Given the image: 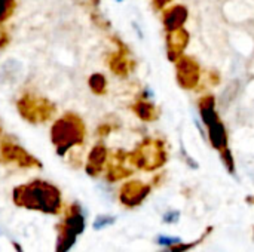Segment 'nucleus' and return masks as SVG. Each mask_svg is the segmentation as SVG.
<instances>
[{
    "mask_svg": "<svg viewBox=\"0 0 254 252\" xmlns=\"http://www.w3.org/2000/svg\"><path fill=\"white\" fill-rule=\"evenodd\" d=\"M195 245H198V242H190V244H177V245H174V247H171V250L167 252H186L189 251V250H192Z\"/></svg>",
    "mask_w": 254,
    "mask_h": 252,
    "instance_id": "obj_22",
    "label": "nucleus"
},
{
    "mask_svg": "<svg viewBox=\"0 0 254 252\" xmlns=\"http://www.w3.org/2000/svg\"><path fill=\"white\" fill-rule=\"evenodd\" d=\"M116 1H119V3H121V1H124V0H116Z\"/></svg>",
    "mask_w": 254,
    "mask_h": 252,
    "instance_id": "obj_27",
    "label": "nucleus"
},
{
    "mask_svg": "<svg viewBox=\"0 0 254 252\" xmlns=\"http://www.w3.org/2000/svg\"><path fill=\"white\" fill-rule=\"evenodd\" d=\"M76 241H77V235H76L73 230H70V229L64 227V230H63L61 236L58 238L57 251L55 252H68L71 248H73V247H74Z\"/></svg>",
    "mask_w": 254,
    "mask_h": 252,
    "instance_id": "obj_14",
    "label": "nucleus"
},
{
    "mask_svg": "<svg viewBox=\"0 0 254 252\" xmlns=\"http://www.w3.org/2000/svg\"><path fill=\"white\" fill-rule=\"evenodd\" d=\"M150 193V187L149 186H143L138 183H131L127 184L122 190V202L128 206H135L138 205L141 201H144V198Z\"/></svg>",
    "mask_w": 254,
    "mask_h": 252,
    "instance_id": "obj_9",
    "label": "nucleus"
},
{
    "mask_svg": "<svg viewBox=\"0 0 254 252\" xmlns=\"http://www.w3.org/2000/svg\"><path fill=\"white\" fill-rule=\"evenodd\" d=\"M188 18H189V10L186 6L183 4L170 6L168 9L164 10V15H162V24H164L165 31L171 33V31L183 28Z\"/></svg>",
    "mask_w": 254,
    "mask_h": 252,
    "instance_id": "obj_5",
    "label": "nucleus"
},
{
    "mask_svg": "<svg viewBox=\"0 0 254 252\" xmlns=\"http://www.w3.org/2000/svg\"><path fill=\"white\" fill-rule=\"evenodd\" d=\"M162 221L165 224H176L180 221V211H176V209H170L164 214L162 217Z\"/></svg>",
    "mask_w": 254,
    "mask_h": 252,
    "instance_id": "obj_21",
    "label": "nucleus"
},
{
    "mask_svg": "<svg viewBox=\"0 0 254 252\" xmlns=\"http://www.w3.org/2000/svg\"><path fill=\"white\" fill-rule=\"evenodd\" d=\"M1 154L9 159V160H18L19 163H37V160H34L22 147H19L18 144L13 143H3L1 144Z\"/></svg>",
    "mask_w": 254,
    "mask_h": 252,
    "instance_id": "obj_11",
    "label": "nucleus"
},
{
    "mask_svg": "<svg viewBox=\"0 0 254 252\" xmlns=\"http://www.w3.org/2000/svg\"><path fill=\"white\" fill-rule=\"evenodd\" d=\"M177 82L182 88L192 89L199 82V67L198 64L186 56H180L177 61Z\"/></svg>",
    "mask_w": 254,
    "mask_h": 252,
    "instance_id": "obj_4",
    "label": "nucleus"
},
{
    "mask_svg": "<svg viewBox=\"0 0 254 252\" xmlns=\"http://www.w3.org/2000/svg\"><path fill=\"white\" fill-rule=\"evenodd\" d=\"M89 88L94 94L97 95H103L107 89V80L103 74L95 73L89 77Z\"/></svg>",
    "mask_w": 254,
    "mask_h": 252,
    "instance_id": "obj_16",
    "label": "nucleus"
},
{
    "mask_svg": "<svg viewBox=\"0 0 254 252\" xmlns=\"http://www.w3.org/2000/svg\"><path fill=\"white\" fill-rule=\"evenodd\" d=\"M115 223H116L115 215H98L95 218V221L92 223V227H94V230L100 232V230H103V229H106V227H109V226H112Z\"/></svg>",
    "mask_w": 254,
    "mask_h": 252,
    "instance_id": "obj_19",
    "label": "nucleus"
},
{
    "mask_svg": "<svg viewBox=\"0 0 254 252\" xmlns=\"http://www.w3.org/2000/svg\"><path fill=\"white\" fill-rule=\"evenodd\" d=\"M0 25H1V24H0ZM7 43H9V36H7V33H6V30H4L3 27H0V49L4 48Z\"/></svg>",
    "mask_w": 254,
    "mask_h": 252,
    "instance_id": "obj_23",
    "label": "nucleus"
},
{
    "mask_svg": "<svg viewBox=\"0 0 254 252\" xmlns=\"http://www.w3.org/2000/svg\"><path fill=\"white\" fill-rule=\"evenodd\" d=\"M85 138V125L76 114L67 113L55 120L51 128V140L57 147L58 156H64L74 146H80Z\"/></svg>",
    "mask_w": 254,
    "mask_h": 252,
    "instance_id": "obj_2",
    "label": "nucleus"
},
{
    "mask_svg": "<svg viewBox=\"0 0 254 252\" xmlns=\"http://www.w3.org/2000/svg\"><path fill=\"white\" fill-rule=\"evenodd\" d=\"M198 111H199V120L204 128L210 126L211 123L220 119L217 108H216V98L213 95L202 97L198 101Z\"/></svg>",
    "mask_w": 254,
    "mask_h": 252,
    "instance_id": "obj_8",
    "label": "nucleus"
},
{
    "mask_svg": "<svg viewBox=\"0 0 254 252\" xmlns=\"http://www.w3.org/2000/svg\"><path fill=\"white\" fill-rule=\"evenodd\" d=\"M13 247H15V250H16V252H22V250H21V247H19V244H15Z\"/></svg>",
    "mask_w": 254,
    "mask_h": 252,
    "instance_id": "obj_26",
    "label": "nucleus"
},
{
    "mask_svg": "<svg viewBox=\"0 0 254 252\" xmlns=\"http://www.w3.org/2000/svg\"><path fill=\"white\" fill-rule=\"evenodd\" d=\"M207 129V140L210 141L211 147L217 151L229 147V134L228 129L225 126V123L219 119L214 123H211L210 126L205 128Z\"/></svg>",
    "mask_w": 254,
    "mask_h": 252,
    "instance_id": "obj_7",
    "label": "nucleus"
},
{
    "mask_svg": "<svg viewBox=\"0 0 254 252\" xmlns=\"http://www.w3.org/2000/svg\"><path fill=\"white\" fill-rule=\"evenodd\" d=\"M0 135H1V126H0Z\"/></svg>",
    "mask_w": 254,
    "mask_h": 252,
    "instance_id": "obj_28",
    "label": "nucleus"
},
{
    "mask_svg": "<svg viewBox=\"0 0 254 252\" xmlns=\"http://www.w3.org/2000/svg\"><path fill=\"white\" fill-rule=\"evenodd\" d=\"M110 68L115 71V74L125 76L128 73V59L124 58L122 53H116L110 58Z\"/></svg>",
    "mask_w": 254,
    "mask_h": 252,
    "instance_id": "obj_15",
    "label": "nucleus"
},
{
    "mask_svg": "<svg viewBox=\"0 0 254 252\" xmlns=\"http://www.w3.org/2000/svg\"><path fill=\"white\" fill-rule=\"evenodd\" d=\"M219 153H220V160H222V163L225 165L226 171H228L231 175H237L235 159H234V154H232L231 149H229V147H226V149L220 150Z\"/></svg>",
    "mask_w": 254,
    "mask_h": 252,
    "instance_id": "obj_17",
    "label": "nucleus"
},
{
    "mask_svg": "<svg viewBox=\"0 0 254 252\" xmlns=\"http://www.w3.org/2000/svg\"><path fill=\"white\" fill-rule=\"evenodd\" d=\"M106 160H107V149L100 143V144H97V146L91 150V153H89L88 165H86L88 174H91V175L98 174V172L103 169Z\"/></svg>",
    "mask_w": 254,
    "mask_h": 252,
    "instance_id": "obj_10",
    "label": "nucleus"
},
{
    "mask_svg": "<svg viewBox=\"0 0 254 252\" xmlns=\"http://www.w3.org/2000/svg\"><path fill=\"white\" fill-rule=\"evenodd\" d=\"M182 239L180 238H176V236H165V235H159L156 238V244L159 247H165V248H171L177 244H180Z\"/></svg>",
    "mask_w": 254,
    "mask_h": 252,
    "instance_id": "obj_20",
    "label": "nucleus"
},
{
    "mask_svg": "<svg viewBox=\"0 0 254 252\" xmlns=\"http://www.w3.org/2000/svg\"><path fill=\"white\" fill-rule=\"evenodd\" d=\"M188 42H189V36L183 28L167 33V52H168V58L173 62H176L182 56Z\"/></svg>",
    "mask_w": 254,
    "mask_h": 252,
    "instance_id": "obj_6",
    "label": "nucleus"
},
{
    "mask_svg": "<svg viewBox=\"0 0 254 252\" xmlns=\"http://www.w3.org/2000/svg\"><path fill=\"white\" fill-rule=\"evenodd\" d=\"M173 0H153V4H155V7L156 9H164L167 4H170Z\"/></svg>",
    "mask_w": 254,
    "mask_h": 252,
    "instance_id": "obj_25",
    "label": "nucleus"
},
{
    "mask_svg": "<svg viewBox=\"0 0 254 252\" xmlns=\"http://www.w3.org/2000/svg\"><path fill=\"white\" fill-rule=\"evenodd\" d=\"M18 111L30 123H43L54 116L55 105L45 97L27 94L19 98Z\"/></svg>",
    "mask_w": 254,
    "mask_h": 252,
    "instance_id": "obj_3",
    "label": "nucleus"
},
{
    "mask_svg": "<svg viewBox=\"0 0 254 252\" xmlns=\"http://www.w3.org/2000/svg\"><path fill=\"white\" fill-rule=\"evenodd\" d=\"M64 227L73 230L77 236H80L83 232H85V227H86V218L85 215L79 211V209H74L67 218H65V223H64Z\"/></svg>",
    "mask_w": 254,
    "mask_h": 252,
    "instance_id": "obj_13",
    "label": "nucleus"
},
{
    "mask_svg": "<svg viewBox=\"0 0 254 252\" xmlns=\"http://www.w3.org/2000/svg\"><path fill=\"white\" fill-rule=\"evenodd\" d=\"M152 98H153V91H152L150 88H144V91H143V94H141V100L150 101Z\"/></svg>",
    "mask_w": 254,
    "mask_h": 252,
    "instance_id": "obj_24",
    "label": "nucleus"
},
{
    "mask_svg": "<svg viewBox=\"0 0 254 252\" xmlns=\"http://www.w3.org/2000/svg\"><path fill=\"white\" fill-rule=\"evenodd\" d=\"M13 201L21 206L45 214H57L61 206L60 190L52 184L39 180L15 189Z\"/></svg>",
    "mask_w": 254,
    "mask_h": 252,
    "instance_id": "obj_1",
    "label": "nucleus"
},
{
    "mask_svg": "<svg viewBox=\"0 0 254 252\" xmlns=\"http://www.w3.org/2000/svg\"><path fill=\"white\" fill-rule=\"evenodd\" d=\"M132 110H134V113H135L143 122H153V120L158 117V110H156V107H155L150 101H147V100H140V101H137V102L134 104Z\"/></svg>",
    "mask_w": 254,
    "mask_h": 252,
    "instance_id": "obj_12",
    "label": "nucleus"
},
{
    "mask_svg": "<svg viewBox=\"0 0 254 252\" xmlns=\"http://www.w3.org/2000/svg\"><path fill=\"white\" fill-rule=\"evenodd\" d=\"M15 9V0H0V24L10 18Z\"/></svg>",
    "mask_w": 254,
    "mask_h": 252,
    "instance_id": "obj_18",
    "label": "nucleus"
}]
</instances>
